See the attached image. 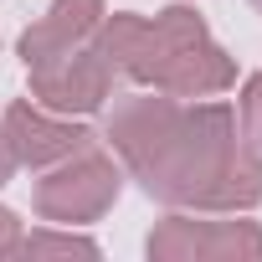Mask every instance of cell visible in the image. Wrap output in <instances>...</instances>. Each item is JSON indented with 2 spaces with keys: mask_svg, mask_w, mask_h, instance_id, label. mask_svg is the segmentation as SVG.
<instances>
[]
</instances>
